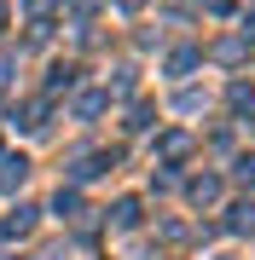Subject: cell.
I'll use <instances>...</instances> for the list:
<instances>
[{
    "label": "cell",
    "instance_id": "6da1fadb",
    "mask_svg": "<svg viewBox=\"0 0 255 260\" xmlns=\"http://www.w3.org/2000/svg\"><path fill=\"white\" fill-rule=\"evenodd\" d=\"M29 225H35V208H12L0 232H6V237H29Z\"/></svg>",
    "mask_w": 255,
    "mask_h": 260
},
{
    "label": "cell",
    "instance_id": "4fadbf2b",
    "mask_svg": "<svg viewBox=\"0 0 255 260\" xmlns=\"http://www.w3.org/2000/svg\"><path fill=\"white\" fill-rule=\"evenodd\" d=\"M0 23H6V6H0Z\"/></svg>",
    "mask_w": 255,
    "mask_h": 260
},
{
    "label": "cell",
    "instance_id": "8fae6325",
    "mask_svg": "<svg viewBox=\"0 0 255 260\" xmlns=\"http://www.w3.org/2000/svg\"><path fill=\"white\" fill-rule=\"evenodd\" d=\"M6 75H12V58H0V87H6Z\"/></svg>",
    "mask_w": 255,
    "mask_h": 260
},
{
    "label": "cell",
    "instance_id": "9c48e42d",
    "mask_svg": "<svg viewBox=\"0 0 255 260\" xmlns=\"http://www.w3.org/2000/svg\"><path fill=\"white\" fill-rule=\"evenodd\" d=\"M238 179H244V185H255V156H244V162H238Z\"/></svg>",
    "mask_w": 255,
    "mask_h": 260
},
{
    "label": "cell",
    "instance_id": "277c9868",
    "mask_svg": "<svg viewBox=\"0 0 255 260\" xmlns=\"http://www.w3.org/2000/svg\"><path fill=\"white\" fill-rule=\"evenodd\" d=\"M52 208L70 220V214H81V197H76V191H58V203H52Z\"/></svg>",
    "mask_w": 255,
    "mask_h": 260
},
{
    "label": "cell",
    "instance_id": "7c38bea8",
    "mask_svg": "<svg viewBox=\"0 0 255 260\" xmlns=\"http://www.w3.org/2000/svg\"><path fill=\"white\" fill-rule=\"evenodd\" d=\"M116 6H128V12H133V6H145V0H116Z\"/></svg>",
    "mask_w": 255,
    "mask_h": 260
},
{
    "label": "cell",
    "instance_id": "3957f363",
    "mask_svg": "<svg viewBox=\"0 0 255 260\" xmlns=\"http://www.w3.org/2000/svg\"><path fill=\"white\" fill-rule=\"evenodd\" d=\"M232 232H255V203H238L232 208Z\"/></svg>",
    "mask_w": 255,
    "mask_h": 260
},
{
    "label": "cell",
    "instance_id": "7a4b0ae2",
    "mask_svg": "<svg viewBox=\"0 0 255 260\" xmlns=\"http://www.w3.org/2000/svg\"><path fill=\"white\" fill-rule=\"evenodd\" d=\"M220 197V179H191V203H215Z\"/></svg>",
    "mask_w": 255,
    "mask_h": 260
},
{
    "label": "cell",
    "instance_id": "ba28073f",
    "mask_svg": "<svg viewBox=\"0 0 255 260\" xmlns=\"http://www.w3.org/2000/svg\"><path fill=\"white\" fill-rule=\"evenodd\" d=\"M76 110H81V116H99V110H104V93H87V99L76 104Z\"/></svg>",
    "mask_w": 255,
    "mask_h": 260
},
{
    "label": "cell",
    "instance_id": "30bf717a",
    "mask_svg": "<svg viewBox=\"0 0 255 260\" xmlns=\"http://www.w3.org/2000/svg\"><path fill=\"white\" fill-rule=\"evenodd\" d=\"M244 41H255V12H249V18H244Z\"/></svg>",
    "mask_w": 255,
    "mask_h": 260
},
{
    "label": "cell",
    "instance_id": "8992f818",
    "mask_svg": "<svg viewBox=\"0 0 255 260\" xmlns=\"http://www.w3.org/2000/svg\"><path fill=\"white\" fill-rule=\"evenodd\" d=\"M162 156H186V133H168L162 139Z\"/></svg>",
    "mask_w": 255,
    "mask_h": 260
},
{
    "label": "cell",
    "instance_id": "52a82bcc",
    "mask_svg": "<svg viewBox=\"0 0 255 260\" xmlns=\"http://www.w3.org/2000/svg\"><path fill=\"white\" fill-rule=\"evenodd\" d=\"M139 220V203H116V225H133Z\"/></svg>",
    "mask_w": 255,
    "mask_h": 260
},
{
    "label": "cell",
    "instance_id": "5b68a950",
    "mask_svg": "<svg viewBox=\"0 0 255 260\" xmlns=\"http://www.w3.org/2000/svg\"><path fill=\"white\" fill-rule=\"evenodd\" d=\"M191 64H197V52H174V58H168V75H186Z\"/></svg>",
    "mask_w": 255,
    "mask_h": 260
}]
</instances>
